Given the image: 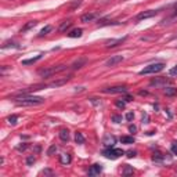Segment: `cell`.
<instances>
[{
  "label": "cell",
  "mask_w": 177,
  "mask_h": 177,
  "mask_svg": "<svg viewBox=\"0 0 177 177\" xmlns=\"http://www.w3.org/2000/svg\"><path fill=\"white\" fill-rule=\"evenodd\" d=\"M43 102H44V98L35 97V95H22V97L15 98V104L20 107H33V105H40Z\"/></svg>",
  "instance_id": "1"
},
{
  "label": "cell",
  "mask_w": 177,
  "mask_h": 177,
  "mask_svg": "<svg viewBox=\"0 0 177 177\" xmlns=\"http://www.w3.org/2000/svg\"><path fill=\"white\" fill-rule=\"evenodd\" d=\"M68 68L66 65H57V66H50V68H46V69H40L39 71V75L43 76V78H50V76L56 75L58 72H63L65 69Z\"/></svg>",
  "instance_id": "2"
},
{
  "label": "cell",
  "mask_w": 177,
  "mask_h": 177,
  "mask_svg": "<svg viewBox=\"0 0 177 177\" xmlns=\"http://www.w3.org/2000/svg\"><path fill=\"white\" fill-rule=\"evenodd\" d=\"M165 68V64L163 63H155V64H150L147 65L144 69L140 71V75H150V73H158L161 72L162 69Z\"/></svg>",
  "instance_id": "3"
},
{
  "label": "cell",
  "mask_w": 177,
  "mask_h": 177,
  "mask_svg": "<svg viewBox=\"0 0 177 177\" xmlns=\"http://www.w3.org/2000/svg\"><path fill=\"white\" fill-rule=\"evenodd\" d=\"M123 154H125V152L122 151L121 148H114V147H108V150L104 151V155L108 158V159H116V158H119Z\"/></svg>",
  "instance_id": "4"
},
{
  "label": "cell",
  "mask_w": 177,
  "mask_h": 177,
  "mask_svg": "<svg viewBox=\"0 0 177 177\" xmlns=\"http://www.w3.org/2000/svg\"><path fill=\"white\" fill-rule=\"evenodd\" d=\"M126 92H127L126 86H114V87L104 88V93H108V94H118V93H126Z\"/></svg>",
  "instance_id": "5"
},
{
  "label": "cell",
  "mask_w": 177,
  "mask_h": 177,
  "mask_svg": "<svg viewBox=\"0 0 177 177\" xmlns=\"http://www.w3.org/2000/svg\"><path fill=\"white\" fill-rule=\"evenodd\" d=\"M123 61V56H112L111 58H108L105 61V66H115L118 65L119 63Z\"/></svg>",
  "instance_id": "6"
},
{
  "label": "cell",
  "mask_w": 177,
  "mask_h": 177,
  "mask_svg": "<svg viewBox=\"0 0 177 177\" xmlns=\"http://www.w3.org/2000/svg\"><path fill=\"white\" fill-rule=\"evenodd\" d=\"M158 11H154V10H148V11H143V13H140L137 15V18L136 20L137 21H141V20H147V18H151V17L156 15Z\"/></svg>",
  "instance_id": "7"
},
{
  "label": "cell",
  "mask_w": 177,
  "mask_h": 177,
  "mask_svg": "<svg viewBox=\"0 0 177 177\" xmlns=\"http://www.w3.org/2000/svg\"><path fill=\"white\" fill-rule=\"evenodd\" d=\"M102 172V166L101 165H93L92 167H90V170H88V176H97V174H100Z\"/></svg>",
  "instance_id": "8"
},
{
  "label": "cell",
  "mask_w": 177,
  "mask_h": 177,
  "mask_svg": "<svg viewBox=\"0 0 177 177\" xmlns=\"http://www.w3.org/2000/svg\"><path fill=\"white\" fill-rule=\"evenodd\" d=\"M116 143V138L114 137V136H105L104 140H102V144L105 145V147H114V144Z\"/></svg>",
  "instance_id": "9"
},
{
  "label": "cell",
  "mask_w": 177,
  "mask_h": 177,
  "mask_svg": "<svg viewBox=\"0 0 177 177\" xmlns=\"http://www.w3.org/2000/svg\"><path fill=\"white\" fill-rule=\"evenodd\" d=\"M69 79H71V76H68V78H63V79H60V80H54V82H51L50 85H47V86H49V87H60V86L65 85Z\"/></svg>",
  "instance_id": "10"
},
{
  "label": "cell",
  "mask_w": 177,
  "mask_h": 177,
  "mask_svg": "<svg viewBox=\"0 0 177 177\" xmlns=\"http://www.w3.org/2000/svg\"><path fill=\"white\" fill-rule=\"evenodd\" d=\"M167 83H170V80L166 79V78L154 79V80H151V86H161V85H167Z\"/></svg>",
  "instance_id": "11"
},
{
  "label": "cell",
  "mask_w": 177,
  "mask_h": 177,
  "mask_svg": "<svg viewBox=\"0 0 177 177\" xmlns=\"http://www.w3.org/2000/svg\"><path fill=\"white\" fill-rule=\"evenodd\" d=\"M95 17H97V15H95L94 13L85 14V15H82V17H80V21H82V22H85V24H87V22H92V21L94 20Z\"/></svg>",
  "instance_id": "12"
},
{
  "label": "cell",
  "mask_w": 177,
  "mask_h": 177,
  "mask_svg": "<svg viewBox=\"0 0 177 177\" xmlns=\"http://www.w3.org/2000/svg\"><path fill=\"white\" fill-rule=\"evenodd\" d=\"M60 163L61 165H69L71 163V155L69 154H61L60 155Z\"/></svg>",
  "instance_id": "13"
},
{
  "label": "cell",
  "mask_w": 177,
  "mask_h": 177,
  "mask_svg": "<svg viewBox=\"0 0 177 177\" xmlns=\"http://www.w3.org/2000/svg\"><path fill=\"white\" fill-rule=\"evenodd\" d=\"M86 63H87V60H86V58H79V60H76L75 63L72 64V68L73 69H80Z\"/></svg>",
  "instance_id": "14"
},
{
  "label": "cell",
  "mask_w": 177,
  "mask_h": 177,
  "mask_svg": "<svg viewBox=\"0 0 177 177\" xmlns=\"http://www.w3.org/2000/svg\"><path fill=\"white\" fill-rule=\"evenodd\" d=\"M43 54H37L36 57H33V58H29V60H24L22 61V65H31V64H35L36 61H39L40 58H42Z\"/></svg>",
  "instance_id": "15"
},
{
  "label": "cell",
  "mask_w": 177,
  "mask_h": 177,
  "mask_svg": "<svg viewBox=\"0 0 177 177\" xmlns=\"http://www.w3.org/2000/svg\"><path fill=\"white\" fill-rule=\"evenodd\" d=\"M60 138H61V141H69V131L66 130V129H63V130H60Z\"/></svg>",
  "instance_id": "16"
},
{
  "label": "cell",
  "mask_w": 177,
  "mask_h": 177,
  "mask_svg": "<svg viewBox=\"0 0 177 177\" xmlns=\"http://www.w3.org/2000/svg\"><path fill=\"white\" fill-rule=\"evenodd\" d=\"M123 40H125V37H123V39H112V40H108L105 46L108 47V49H109V47H115V46H118L119 43L123 42Z\"/></svg>",
  "instance_id": "17"
},
{
  "label": "cell",
  "mask_w": 177,
  "mask_h": 177,
  "mask_svg": "<svg viewBox=\"0 0 177 177\" xmlns=\"http://www.w3.org/2000/svg\"><path fill=\"white\" fill-rule=\"evenodd\" d=\"M176 94H177L176 87H166L165 88V95H167V97H174Z\"/></svg>",
  "instance_id": "18"
},
{
  "label": "cell",
  "mask_w": 177,
  "mask_h": 177,
  "mask_svg": "<svg viewBox=\"0 0 177 177\" xmlns=\"http://www.w3.org/2000/svg\"><path fill=\"white\" fill-rule=\"evenodd\" d=\"M71 26H72V22H71V21H65V22H63L61 25H60L58 31H60V32H65L66 29H69V28H71Z\"/></svg>",
  "instance_id": "19"
},
{
  "label": "cell",
  "mask_w": 177,
  "mask_h": 177,
  "mask_svg": "<svg viewBox=\"0 0 177 177\" xmlns=\"http://www.w3.org/2000/svg\"><path fill=\"white\" fill-rule=\"evenodd\" d=\"M36 25H37L36 21H29V22L26 24V25L24 26L22 29H21V32H26V31H29V29H32V28H35Z\"/></svg>",
  "instance_id": "20"
},
{
  "label": "cell",
  "mask_w": 177,
  "mask_h": 177,
  "mask_svg": "<svg viewBox=\"0 0 177 177\" xmlns=\"http://www.w3.org/2000/svg\"><path fill=\"white\" fill-rule=\"evenodd\" d=\"M122 144H134V137H129V136H123L121 138Z\"/></svg>",
  "instance_id": "21"
},
{
  "label": "cell",
  "mask_w": 177,
  "mask_h": 177,
  "mask_svg": "<svg viewBox=\"0 0 177 177\" xmlns=\"http://www.w3.org/2000/svg\"><path fill=\"white\" fill-rule=\"evenodd\" d=\"M75 141L78 143V144H83V143H85V136H83L80 131H76V134H75Z\"/></svg>",
  "instance_id": "22"
},
{
  "label": "cell",
  "mask_w": 177,
  "mask_h": 177,
  "mask_svg": "<svg viewBox=\"0 0 177 177\" xmlns=\"http://www.w3.org/2000/svg\"><path fill=\"white\" fill-rule=\"evenodd\" d=\"M82 33H83V31L80 29V28H78V29H73L72 32L69 33V37H80Z\"/></svg>",
  "instance_id": "23"
},
{
  "label": "cell",
  "mask_w": 177,
  "mask_h": 177,
  "mask_svg": "<svg viewBox=\"0 0 177 177\" xmlns=\"http://www.w3.org/2000/svg\"><path fill=\"white\" fill-rule=\"evenodd\" d=\"M57 150H58V148H57V145H56V144H51V145H50V148L47 150V155H49V156L54 155V154L57 152Z\"/></svg>",
  "instance_id": "24"
},
{
  "label": "cell",
  "mask_w": 177,
  "mask_h": 177,
  "mask_svg": "<svg viewBox=\"0 0 177 177\" xmlns=\"http://www.w3.org/2000/svg\"><path fill=\"white\" fill-rule=\"evenodd\" d=\"M118 22H114V21H109V20H100L98 21V25L100 26H104V25H115Z\"/></svg>",
  "instance_id": "25"
},
{
  "label": "cell",
  "mask_w": 177,
  "mask_h": 177,
  "mask_svg": "<svg viewBox=\"0 0 177 177\" xmlns=\"http://www.w3.org/2000/svg\"><path fill=\"white\" fill-rule=\"evenodd\" d=\"M51 31H53V28H51L50 25H47V26H44V28H43V29L40 31L39 35H40V36H44V35H47V33L51 32Z\"/></svg>",
  "instance_id": "26"
},
{
  "label": "cell",
  "mask_w": 177,
  "mask_h": 177,
  "mask_svg": "<svg viewBox=\"0 0 177 177\" xmlns=\"http://www.w3.org/2000/svg\"><path fill=\"white\" fill-rule=\"evenodd\" d=\"M17 121H18V116H17V115H13V116H8V118H7V122H8L10 125H15Z\"/></svg>",
  "instance_id": "27"
},
{
  "label": "cell",
  "mask_w": 177,
  "mask_h": 177,
  "mask_svg": "<svg viewBox=\"0 0 177 177\" xmlns=\"http://www.w3.org/2000/svg\"><path fill=\"white\" fill-rule=\"evenodd\" d=\"M112 121H114L115 123H121V122H122V116H121V115H112Z\"/></svg>",
  "instance_id": "28"
},
{
  "label": "cell",
  "mask_w": 177,
  "mask_h": 177,
  "mask_svg": "<svg viewBox=\"0 0 177 177\" xmlns=\"http://www.w3.org/2000/svg\"><path fill=\"white\" fill-rule=\"evenodd\" d=\"M115 105H116V107H118V108H122V109H123V108H125V101H122V100H118V101H116V102H115Z\"/></svg>",
  "instance_id": "29"
},
{
  "label": "cell",
  "mask_w": 177,
  "mask_h": 177,
  "mask_svg": "<svg viewBox=\"0 0 177 177\" xmlns=\"http://www.w3.org/2000/svg\"><path fill=\"white\" fill-rule=\"evenodd\" d=\"M33 163H35V158H33V156H28V159H26V165H28V166H32Z\"/></svg>",
  "instance_id": "30"
},
{
  "label": "cell",
  "mask_w": 177,
  "mask_h": 177,
  "mask_svg": "<svg viewBox=\"0 0 177 177\" xmlns=\"http://www.w3.org/2000/svg\"><path fill=\"white\" fill-rule=\"evenodd\" d=\"M42 173L44 174V176H54V172L50 170V169H44V170H43Z\"/></svg>",
  "instance_id": "31"
},
{
  "label": "cell",
  "mask_w": 177,
  "mask_h": 177,
  "mask_svg": "<svg viewBox=\"0 0 177 177\" xmlns=\"http://www.w3.org/2000/svg\"><path fill=\"white\" fill-rule=\"evenodd\" d=\"M169 76H177V65L169 71Z\"/></svg>",
  "instance_id": "32"
},
{
  "label": "cell",
  "mask_w": 177,
  "mask_h": 177,
  "mask_svg": "<svg viewBox=\"0 0 177 177\" xmlns=\"http://www.w3.org/2000/svg\"><path fill=\"white\" fill-rule=\"evenodd\" d=\"M133 118H134V114H133V112H127V114H126V119H127V121H133Z\"/></svg>",
  "instance_id": "33"
},
{
  "label": "cell",
  "mask_w": 177,
  "mask_h": 177,
  "mask_svg": "<svg viewBox=\"0 0 177 177\" xmlns=\"http://www.w3.org/2000/svg\"><path fill=\"white\" fill-rule=\"evenodd\" d=\"M136 155H137L136 151H127V158H134Z\"/></svg>",
  "instance_id": "34"
},
{
  "label": "cell",
  "mask_w": 177,
  "mask_h": 177,
  "mask_svg": "<svg viewBox=\"0 0 177 177\" xmlns=\"http://www.w3.org/2000/svg\"><path fill=\"white\" fill-rule=\"evenodd\" d=\"M130 173H133V169H131V167H129V166H126V169H125V172H123V174H130Z\"/></svg>",
  "instance_id": "35"
},
{
  "label": "cell",
  "mask_w": 177,
  "mask_h": 177,
  "mask_svg": "<svg viewBox=\"0 0 177 177\" xmlns=\"http://www.w3.org/2000/svg\"><path fill=\"white\" fill-rule=\"evenodd\" d=\"M172 152H173L174 155H177V144H173V145H172Z\"/></svg>",
  "instance_id": "36"
},
{
  "label": "cell",
  "mask_w": 177,
  "mask_h": 177,
  "mask_svg": "<svg viewBox=\"0 0 177 177\" xmlns=\"http://www.w3.org/2000/svg\"><path fill=\"white\" fill-rule=\"evenodd\" d=\"M129 130H130L131 133H134V131L137 130V127H136V126H133V125H130V126H129Z\"/></svg>",
  "instance_id": "37"
},
{
  "label": "cell",
  "mask_w": 177,
  "mask_h": 177,
  "mask_svg": "<svg viewBox=\"0 0 177 177\" xmlns=\"http://www.w3.org/2000/svg\"><path fill=\"white\" fill-rule=\"evenodd\" d=\"M131 100H133V98H131L130 95H126V97H125V101H131Z\"/></svg>",
  "instance_id": "38"
},
{
  "label": "cell",
  "mask_w": 177,
  "mask_h": 177,
  "mask_svg": "<svg viewBox=\"0 0 177 177\" xmlns=\"http://www.w3.org/2000/svg\"><path fill=\"white\" fill-rule=\"evenodd\" d=\"M174 14H177V3L174 4Z\"/></svg>",
  "instance_id": "39"
}]
</instances>
